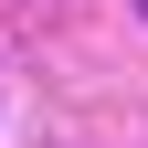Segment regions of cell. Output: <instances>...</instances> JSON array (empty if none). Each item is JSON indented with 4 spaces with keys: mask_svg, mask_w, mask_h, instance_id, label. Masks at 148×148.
Returning a JSON list of instances; mask_svg holds the SVG:
<instances>
[{
    "mask_svg": "<svg viewBox=\"0 0 148 148\" xmlns=\"http://www.w3.org/2000/svg\"><path fill=\"white\" fill-rule=\"evenodd\" d=\"M138 11H148V0H138Z\"/></svg>",
    "mask_w": 148,
    "mask_h": 148,
    "instance_id": "1",
    "label": "cell"
}]
</instances>
